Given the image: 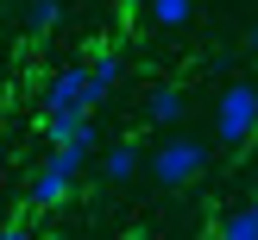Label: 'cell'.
Returning a JSON list of instances; mask_svg holds the SVG:
<instances>
[{
    "label": "cell",
    "mask_w": 258,
    "mask_h": 240,
    "mask_svg": "<svg viewBox=\"0 0 258 240\" xmlns=\"http://www.w3.org/2000/svg\"><path fill=\"white\" fill-rule=\"evenodd\" d=\"M145 171H151L158 189H189L202 171H208V146L189 139V133H170L158 152H145Z\"/></svg>",
    "instance_id": "6da1fadb"
},
{
    "label": "cell",
    "mask_w": 258,
    "mask_h": 240,
    "mask_svg": "<svg viewBox=\"0 0 258 240\" xmlns=\"http://www.w3.org/2000/svg\"><path fill=\"white\" fill-rule=\"evenodd\" d=\"M76 171H88V158H82V152L50 146V152H44V164L25 177V209H57V202H70Z\"/></svg>",
    "instance_id": "7a4b0ae2"
},
{
    "label": "cell",
    "mask_w": 258,
    "mask_h": 240,
    "mask_svg": "<svg viewBox=\"0 0 258 240\" xmlns=\"http://www.w3.org/2000/svg\"><path fill=\"white\" fill-rule=\"evenodd\" d=\"M252 133H258V82H227L214 101V139L227 152H239Z\"/></svg>",
    "instance_id": "3957f363"
},
{
    "label": "cell",
    "mask_w": 258,
    "mask_h": 240,
    "mask_svg": "<svg viewBox=\"0 0 258 240\" xmlns=\"http://www.w3.org/2000/svg\"><path fill=\"white\" fill-rule=\"evenodd\" d=\"M44 114H95V108H88V70H82V63L50 70V82H44Z\"/></svg>",
    "instance_id": "277c9868"
},
{
    "label": "cell",
    "mask_w": 258,
    "mask_h": 240,
    "mask_svg": "<svg viewBox=\"0 0 258 240\" xmlns=\"http://www.w3.org/2000/svg\"><path fill=\"white\" fill-rule=\"evenodd\" d=\"M44 139L63 146V152L95 158V120H88V114H44Z\"/></svg>",
    "instance_id": "5b68a950"
},
{
    "label": "cell",
    "mask_w": 258,
    "mask_h": 240,
    "mask_svg": "<svg viewBox=\"0 0 258 240\" xmlns=\"http://www.w3.org/2000/svg\"><path fill=\"white\" fill-rule=\"evenodd\" d=\"M82 70H88V108H107V95L120 88V76H126L120 51H107V44H101L95 57H82Z\"/></svg>",
    "instance_id": "8992f818"
},
{
    "label": "cell",
    "mask_w": 258,
    "mask_h": 240,
    "mask_svg": "<svg viewBox=\"0 0 258 240\" xmlns=\"http://www.w3.org/2000/svg\"><path fill=\"white\" fill-rule=\"evenodd\" d=\"M139 171H145V152H139L133 139H120V146L101 152V183H133Z\"/></svg>",
    "instance_id": "52a82bcc"
},
{
    "label": "cell",
    "mask_w": 258,
    "mask_h": 240,
    "mask_svg": "<svg viewBox=\"0 0 258 240\" xmlns=\"http://www.w3.org/2000/svg\"><path fill=\"white\" fill-rule=\"evenodd\" d=\"M183 114H189V95H183L176 82H158V88L145 95V120H151V126H176Z\"/></svg>",
    "instance_id": "ba28073f"
},
{
    "label": "cell",
    "mask_w": 258,
    "mask_h": 240,
    "mask_svg": "<svg viewBox=\"0 0 258 240\" xmlns=\"http://www.w3.org/2000/svg\"><path fill=\"white\" fill-rule=\"evenodd\" d=\"M145 13H151L158 32H183V25L196 19V0H145Z\"/></svg>",
    "instance_id": "9c48e42d"
},
{
    "label": "cell",
    "mask_w": 258,
    "mask_h": 240,
    "mask_svg": "<svg viewBox=\"0 0 258 240\" xmlns=\"http://www.w3.org/2000/svg\"><path fill=\"white\" fill-rule=\"evenodd\" d=\"M57 25H63V7H57V0H25V32H32V38H50Z\"/></svg>",
    "instance_id": "30bf717a"
},
{
    "label": "cell",
    "mask_w": 258,
    "mask_h": 240,
    "mask_svg": "<svg viewBox=\"0 0 258 240\" xmlns=\"http://www.w3.org/2000/svg\"><path fill=\"white\" fill-rule=\"evenodd\" d=\"M221 240H258V215H252V202H246V209H233V215L221 221Z\"/></svg>",
    "instance_id": "8fae6325"
},
{
    "label": "cell",
    "mask_w": 258,
    "mask_h": 240,
    "mask_svg": "<svg viewBox=\"0 0 258 240\" xmlns=\"http://www.w3.org/2000/svg\"><path fill=\"white\" fill-rule=\"evenodd\" d=\"M0 240H32V234H25L19 221H7V227H0Z\"/></svg>",
    "instance_id": "7c38bea8"
},
{
    "label": "cell",
    "mask_w": 258,
    "mask_h": 240,
    "mask_svg": "<svg viewBox=\"0 0 258 240\" xmlns=\"http://www.w3.org/2000/svg\"><path fill=\"white\" fill-rule=\"evenodd\" d=\"M246 51H252V57H258V25H252V32H246Z\"/></svg>",
    "instance_id": "4fadbf2b"
},
{
    "label": "cell",
    "mask_w": 258,
    "mask_h": 240,
    "mask_svg": "<svg viewBox=\"0 0 258 240\" xmlns=\"http://www.w3.org/2000/svg\"><path fill=\"white\" fill-rule=\"evenodd\" d=\"M126 7H145V0H126Z\"/></svg>",
    "instance_id": "5bb4252c"
}]
</instances>
